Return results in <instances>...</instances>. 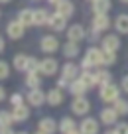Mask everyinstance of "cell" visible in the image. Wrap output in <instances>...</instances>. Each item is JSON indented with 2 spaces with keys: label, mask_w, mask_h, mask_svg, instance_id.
<instances>
[{
  "label": "cell",
  "mask_w": 128,
  "mask_h": 134,
  "mask_svg": "<svg viewBox=\"0 0 128 134\" xmlns=\"http://www.w3.org/2000/svg\"><path fill=\"white\" fill-rule=\"evenodd\" d=\"M71 110H73V114H77V116H85V114H89V110H91V100L85 95L75 97V99L71 100Z\"/></svg>",
  "instance_id": "3"
},
{
  "label": "cell",
  "mask_w": 128,
  "mask_h": 134,
  "mask_svg": "<svg viewBox=\"0 0 128 134\" xmlns=\"http://www.w3.org/2000/svg\"><path fill=\"white\" fill-rule=\"evenodd\" d=\"M69 134H83L81 130H73V132H69Z\"/></svg>",
  "instance_id": "43"
},
{
  "label": "cell",
  "mask_w": 128,
  "mask_h": 134,
  "mask_svg": "<svg viewBox=\"0 0 128 134\" xmlns=\"http://www.w3.org/2000/svg\"><path fill=\"white\" fill-rule=\"evenodd\" d=\"M18 20L22 22V24L28 28V26H34V10H20V14H18Z\"/></svg>",
  "instance_id": "27"
},
{
  "label": "cell",
  "mask_w": 128,
  "mask_h": 134,
  "mask_svg": "<svg viewBox=\"0 0 128 134\" xmlns=\"http://www.w3.org/2000/svg\"><path fill=\"white\" fill-rule=\"evenodd\" d=\"M55 8H57V12L61 14V16H65V18H71L73 12H75V6H73L71 0H59L57 4H55Z\"/></svg>",
  "instance_id": "19"
},
{
  "label": "cell",
  "mask_w": 128,
  "mask_h": 134,
  "mask_svg": "<svg viewBox=\"0 0 128 134\" xmlns=\"http://www.w3.org/2000/svg\"><path fill=\"white\" fill-rule=\"evenodd\" d=\"M67 38L71 40V42H83V40L87 38V32H85V28H83L81 24H73L69 30H67Z\"/></svg>",
  "instance_id": "9"
},
{
  "label": "cell",
  "mask_w": 128,
  "mask_h": 134,
  "mask_svg": "<svg viewBox=\"0 0 128 134\" xmlns=\"http://www.w3.org/2000/svg\"><path fill=\"white\" fill-rule=\"evenodd\" d=\"M46 103L49 107H59L63 103V93H61V89L59 87H55V89H49V91L46 93Z\"/></svg>",
  "instance_id": "13"
},
{
  "label": "cell",
  "mask_w": 128,
  "mask_h": 134,
  "mask_svg": "<svg viewBox=\"0 0 128 134\" xmlns=\"http://www.w3.org/2000/svg\"><path fill=\"white\" fill-rule=\"evenodd\" d=\"M12 116H14V122H26L30 118V107L26 105H18L12 109Z\"/></svg>",
  "instance_id": "18"
},
{
  "label": "cell",
  "mask_w": 128,
  "mask_h": 134,
  "mask_svg": "<svg viewBox=\"0 0 128 134\" xmlns=\"http://www.w3.org/2000/svg\"><path fill=\"white\" fill-rule=\"evenodd\" d=\"M114 28L118 34H128V14H120L114 20Z\"/></svg>",
  "instance_id": "23"
},
{
  "label": "cell",
  "mask_w": 128,
  "mask_h": 134,
  "mask_svg": "<svg viewBox=\"0 0 128 134\" xmlns=\"http://www.w3.org/2000/svg\"><path fill=\"white\" fill-rule=\"evenodd\" d=\"M59 69V63L55 61L53 57H46V59H41L40 61V73L41 75H46V77H51L55 75Z\"/></svg>",
  "instance_id": "5"
},
{
  "label": "cell",
  "mask_w": 128,
  "mask_h": 134,
  "mask_svg": "<svg viewBox=\"0 0 128 134\" xmlns=\"http://www.w3.org/2000/svg\"><path fill=\"white\" fill-rule=\"evenodd\" d=\"M61 51H63V55H65L67 59H73V57H77V55H79V43L69 40V42L61 47Z\"/></svg>",
  "instance_id": "22"
},
{
  "label": "cell",
  "mask_w": 128,
  "mask_h": 134,
  "mask_svg": "<svg viewBox=\"0 0 128 134\" xmlns=\"http://www.w3.org/2000/svg\"><path fill=\"white\" fill-rule=\"evenodd\" d=\"M10 105H12V107L24 105V97H22L20 93H14V95H10Z\"/></svg>",
  "instance_id": "35"
},
{
  "label": "cell",
  "mask_w": 128,
  "mask_h": 134,
  "mask_svg": "<svg viewBox=\"0 0 128 134\" xmlns=\"http://www.w3.org/2000/svg\"><path fill=\"white\" fill-rule=\"evenodd\" d=\"M47 26H49L53 32H63V30H65V26H67V18L61 16L59 12H55V14H51V16H49Z\"/></svg>",
  "instance_id": "11"
},
{
  "label": "cell",
  "mask_w": 128,
  "mask_h": 134,
  "mask_svg": "<svg viewBox=\"0 0 128 134\" xmlns=\"http://www.w3.org/2000/svg\"><path fill=\"white\" fill-rule=\"evenodd\" d=\"M104 134H118V130H116V128H114V130H107Z\"/></svg>",
  "instance_id": "42"
},
{
  "label": "cell",
  "mask_w": 128,
  "mask_h": 134,
  "mask_svg": "<svg viewBox=\"0 0 128 134\" xmlns=\"http://www.w3.org/2000/svg\"><path fill=\"white\" fill-rule=\"evenodd\" d=\"M116 130H118V134H128V124L126 122H118V124H116Z\"/></svg>",
  "instance_id": "37"
},
{
  "label": "cell",
  "mask_w": 128,
  "mask_h": 134,
  "mask_svg": "<svg viewBox=\"0 0 128 134\" xmlns=\"http://www.w3.org/2000/svg\"><path fill=\"white\" fill-rule=\"evenodd\" d=\"M26 100H28L32 107H41L43 103H46V93L41 91L40 87L36 89H30V93L26 95Z\"/></svg>",
  "instance_id": "6"
},
{
  "label": "cell",
  "mask_w": 128,
  "mask_h": 134,
  "mask_svg": "<svg viewBox=\"0 0 128 134\" xmlns=\"http://www.w3.org/2000/svg\"><path fill=\"white\" fill-rule=\"evenodd\" d=\"M26 85L30 89H36L41 85V77H40V71H34V73H28L26 75Z\"/></svg>",
  "instance_id": "29"
},
{
  "label": "cell",
  "mask_w": 128,
  "mask_h": 134,
  "mask_svg": "<svg viewBox=\"0 0 128 134\" xmlns=\"http://www.w3.org/2000/svg\"><path fill=\"white\" fill-rule=\"evenodd\" d=\"M34 134H46V132H41V130H37V132H34Z\"/></svg>",
  "instance_id": "45"
},
{
  "label": "cell",
  "mask_w": 128,
  "mask_h": 134,
  "mask_svg": "<svg viewBox=\"0 0 128 134\" xmlns=\"http://www.w3.org/2000/svg\"><path fill=\"white\" fill-rule=\"evenodd\" d=\"M40 47L43 53H55V51L59 49V42L55 36H43L40 42Z\"/></svg>",
  "instance_id": "7"
},
{
  "label": "cell",
  "mask_w": 128,
  "mask_h": 134,
  "mask_svg": "<svg viewBox=\"0 0 128 134\" xmlns=\"http://www.w3.org/2000/svg\"><path fill=\"white\" fill-rule=\"evenodd\" d=\"M6 34H8V38H12V40H20V38H24V34H26V26L16 18V20L8 22V26H6Z\"/></svg>",
  "instance_id": "4"
},
{
  "label": "cell",
  "mask_w": 128,
  "mask_h": 134,
  "mask_svg": "<svg viewBox=\"0 0 128 134\" xmlns=\"http://www.w3.org/2000/svg\"><path fill=\"white\" fill-rule=\"evenodd\" d=\"M99 97H101V100H103V103H114V100L120 97V89L110 81V83H107V85H103V87H101Z\"/></svg>",
  "instance_id": "2"
},
{
  "label": "cell",
  "mask_w": 128,
  "mask_h": 134,
  "mask_svg": "<svg viewBox=\"0 0 128 134\" xmlns=\"http://www.w3.org/2000/svg\"><path fill=\"white\" fill-rule=\"evenodd\" d=\"M10 77V65L6 61H0V81H4Z\"/></svg>",
  "instance_id": "34"
},
{
  "label": "cell",
  "mask_w": 128,
  "mask_h": 134,
  "mask_svg": "<svg viewBox=\"0 0 128 134\" xmlns=\"http://www.w3.org/2000/svg\"><path fill=\"white\" fill-rule=\"evenodd\" d=\"M12 122H14L12 113H8V110H0V128H4V126H12Z\"/></svg>",
  "instance_id": "31"
},
{
  "label": "cell",
  "mask_w": 128,
  "mask_h": 134,
  "mask_svg": "<svg viewBox=\"0 0 128 134\" xmlns=\"http://www.w3.org/2000/svg\"><path fill=\"white\" fill-rule=\"evenodd\" d=\"M114 63H116V51L103 49V67H107V65H114Z\"/></svg>",
  "instance_id": "30"
},
{
  "label": "cell",
  "mask_w": 128,
  "mask_h": 134,
  "mask_svg": "<svg viewBox=\"0 0 128 134\" xmlns=\"http://www.w3.org/2000/svg\"><path fill=\"white\" fill-rule=\"evenodd\" d=\"M69 83H71V81L65 79V77H59V79H57V87H59V89H65V87L69 89Z\"/></svg>",
  "instance_id": "36"
},
{
  "label": "cell",
  "mask_w": 128,
  "mask_h": 134,
  "mask_svg": "<svg viewBox=\"0 0 128 134\" xmlns=\"http://www.w3.org/2000/svg\"><path fill=\"white\" fill-rule=\"evenodd\" d=\"M4 99H6V91H4V87L0 85V103H2Z\"/></svg>",
  "instance_id": "40"
},
{
  "label": "cell",
  "mask_w": 128,
  "mask_h": 134,
  "mask_svg": "<svg viewBox=\"0 0 128 134\" xmlns=\"http://www.w3.org/2000/svg\"><path fill=\"white\" fill-rule=\"evenodd\" d=\"M73 130H77V122H75L73 118L63 116L61 120H59V132L61 134H69V132H73Z\"/></svg>",
  "instance_id": "21"
},
{
  "label": "cell",
  "mask_w": 128,
  "mask_h": 134,
  "mask_svg": "<svg viewBox=\"0 0 128 134\" xmlns=\"http://www.w3.org/2000/svg\"><path fill=\"white\" fill-rule=\"evenodd\" d=\"M91 2H93V0H91Z\"/></svg>",
  "instance_id": "49"
},
{
  "label": "cell",
  "mask_w": 128,
  "mask_h": 134,
  "mask_svg": "<svg viewBox=\"0 0 128 134\" xmlns=\"http://www.w3.org/2000/svg\"><path fill=\"white\" fill-rule=\"evenodd\" d=\"M0 2H2V4H6V2H10V0H0Z\"/></svg>",
  "instance_id": "46"
},
{
  "label": "cell",
  "mask_w": 128,
  "mask_h": 134,
  "mask_svg": "<svg viewBox=\"0 0 128 134\" xmlns=\"http://www.w3.org/2000/svg\"><path fill=\"white\" fill-rule=\"evenodd\" d=\"M93 75H95V87H97V85L103 87V85H107V83H110V81H112L110 71H107V69H97Z\"/></svg>",
  "instance_id": "20"
},
{
  "label": "cell",
  "mask_w": 128,
  "mask_h": 134,
  "mask_svg": "<svg viewBox=\"0 0 128 134\" xmlns=\"http://www.w3.org/2000/svg\"><path fill=\"white\" fill-rule=\"evenodd\" d=\"M101 42H103V49H108V51H118L120 47V38L116 34H108V36L101 38Z\"/></svg>",
  "instance_id": "15"
},
{
  "label": "cell",
  "mask_w": 128,
  "mask_h": 134,
  "mask_svg": "<svg viewBox=\"0 0 128 134\" xmlns=\"http://www.w3.org/2000/svg\"><path fill=\"white\" fill-rule=\"evenodd\" d=\"M12 65H14V69H18V71H26V65H28V55L16 53V55H14Z\"/></svg>",
  "instance_id": "28"
},
{
  "label": "cell",
  "mask_w": 128,
  "mask_h": 134,
  "mask_svg": "<svg viewBox=\"0 0 128 134\" xmlns=\"http://www.w3.org/2000/svg\"><path fill=\"white\" fill-rule=\"evenodd\" d=\"M120 85H122V91H126V93H128V75H124V77H122Z\"/></svg>",
  "instance_id": "38"
},
{
  "label": "cell",
  "mask_w": 128,
  "mask_h": 134,
  "mask_svg": "<svg viewBox=\"0 0 128 134\" xmlns=\"http://www.w3.org/2000/svg\"><path fill=\"white\" fill-rule=\"evenodd\" d=\"M37 130H41V132H46V134H55L59 130V122H55L51 116H46V118H41V120H40Z\"/></svg>",
  "instance_id": "8"
},
{
  "label": "cell",
  "mask_w": 128,
  "mask_h": 134,
  "mask_svg": "<svg viewBox=\"0 0 128 134\" xmlns=\"http://www.w3.org/2000/svg\"><path fill=\"white\" fill-rule=\"evenodd\" d=\"M110 28V18L107 16V14H95V18H93V30H97V32H104V30Z\"/></svg>",
  "instance_id": "17"
},
{
  "label": "cell",
  "mask_w": 128,
  "mask_h": 134,
  "mask_svg": "<svg viewBox=\"0 0 128 134\" xmlns=\"http://www.w3.org/2000/svg\"><path fill=\"white\" fill-rule=\"evenodd\" d=\"M49 22V14L46 10H34V26H46Z\"/></svg>",
  "instance_id": "25"
},
{
  "label": "cell",
  "mask_w": 128,
  "mask_h": 134,
  "mask_svg": "<svg viewBox=\"0 0 128 134\" xmlns=\"http://www.w3.org/2000/svg\"><path fill=\"white\" fill-rule=\"evenodd\" d=\"M0 134H16L10 126H4V128H0Z\"/></svg>",
  "instance_id": "39"
},
{
  "label": "cell",
  "mask_w": 128,
  "mask_h": 134,
  "mask_svg": "<svg viewBox=\"0 0 128 134\" xmlns=\"http://www.w3.org/2000/svg\"><path fill=\"white\" fill-rule=\"evenodd\" d=\"M16 134H28V132H16Z\"/></svg>",
  "instance_id": "47"
},
{
  "label": "cell",
  "mask_w": 128,
  "mask_h": 134,
  "mask_svg": "<svg viewBox=\"0 0 128 134\" xmlns=\"http://www.w3.org/2000/svg\"><path fill=\"white\" fill-rule=\"evenodd\" d=\"M79 130H81L83 134H99V122H97L95 118L87 116V118H83Z\"/></svg>",
  "instance_id": "16"
},
{
  "label": "cell",
  "mask_w": 128,
  "mask_h": 134,
  "mask_svg": "<svg viewBox=\"0 0 128 134\" xmlns=\"http://www.w3.org/2000/svg\"><path fill=\"white\" fill-rule=\"evenodd\" d=\"M110 10V0H93V12L95 14H107Z\"/></svg>",
  "instance_id": "24"
},
{
  "label": "cell",
  "mask_w": 128,
  "mask_h": 134,
  "mask_svg": "<svg viewBox=\"0 0 128 134\" xmlns=\"http://www.w3.org/2000/svg\"><path fill=\"white\" fill-rule=\"evenodd\" d=\"M79 69H81V67H79L77 63L67 61L65 65L61 67V77H65V79L73 81V79H77V77H79Z\"/></svg>",
  "instance_id": "14"
},
{
  "label": "cell",
  "mask_w": 128,
  "mask_h": 134,
  "mask_svg": "<svg viewBox=\"0 0 128 134\" xmlns=\"http://www.w3.org/2000/svg\"><path fill=\"white\" fill-rule=\"evenodd\" d=\"M87 91H89V87H87V83H85L81 77H77V79H73L69 83V93L73 97H83Z\"/></svg>",
  "instance_id": "10"
},
{
  "label": "cell",
  "mask_w": 128,
  "mask_h": 134,
  "mask_svg": "<svg viewBox=\"0 0 128 134\" xmlns=\"http://www.w3.org/2000/svg\"><path fill=\"white\" fill-rule=\"evenodd\" d=\"M40 71V61L36 57H28V65H26V73H34Z\"/></svg>",
  "instance_id": "32"
},
{
  "label": "cell",
  "mask_w": 128,
  "mask_h": 134,
  "mask_svg": "<svg viewBox=\"0 0 128 134\" xmlns=\"http://www.w3.org/2000/svg\"><path fill=\"white\" fill-rule=\"evenodd\" d=\"M101 122H103V124H108V126L118 122V113L114 110V107H107V109L101 110Z\"/></svg>",
  "instance_id": "12"
},
{
  "label": "cell",
  "mask_w": 128,
  "mask_h": 134,
  "mask_svg": "<svg viewBox=\"0 0 128 134\" xmlns=\"http://www.w3.org/2000/svg\"><path fill=\"white\" fill-rule=\"evenodd\" d=\"M97 67H103V47H89L81 61V69L83 71H91V69H97Z\"/></svg>",
  "instance_id": "1"
},
{
  "label": "cell",
  "mask_w": 128,
  "mask_h": 134,
  "mask_svg": "<svg viewBox=\"0 0 128 134\" xmlns=\"http://www.w3.org/2000/svg\"><path fill=\"white\" fill-rule=\"evenodd\" d=\"M81 79L87 83V87H89V89L95 87V75H93L91 71H83V73H81Z\"/></svg>",
  "instance_id": "33"
},
{
  "label": "cell",
  "mask_w": 128,
  "mask_h": 134,
  "mask_svg": "<svg viewBox=\"0 0 128 134\" xmlns=\"http://www.w3.org/2000/svg\"><path fill=\"white\" fill-rule=\"evenodd\" d=\"M57 2H59V0H49V4H57Z\"/></svg>",
  "instance_id": "44"
},
{
  "label": "cell",
  "mask_w": 128,
  "mask_h": 134,
  "mask_svg": "<svg viewBox=\"0 0 128 134\" xmlns=\"http://www.w3.org/2000/svg\"><path fill=\"white\" fill-rule=\"evenodd\" d=\"M4 47H6V43H4V40H2V36H0V53L4 51Z\"/></svg>",
  "instance_id": "41"
},
{
  "label": "cell",
  "mask_w": 128,
  "mask_h": 134,
  "mask_svg": "<svg viewBox=\"0 0 128 134\" xmlns=\"http://www.w3.org/2000/svg\"><path fill=\"white\" fill-rule=\"evenodd\" d=\"M122 2H128V0H122Z\"/></svg>",
  "instance_id": "48"
},
{
  "label": "cell",
  "mask_w": 128,
  "mask_h": 134,
  "mask_svg": "<svg viewBox=\"0 0 128 134\" xmlns=\"http://www.w3.org/2000/svg\"><path fill=\"white\" fill-rule=\"evenodd\" d=\"M112 107H114V110L118 113V116H126L128 114V100L126 99H116L114 103H112Z\"/></svg>",
  "instance_id": "26"
}]
</instances>
